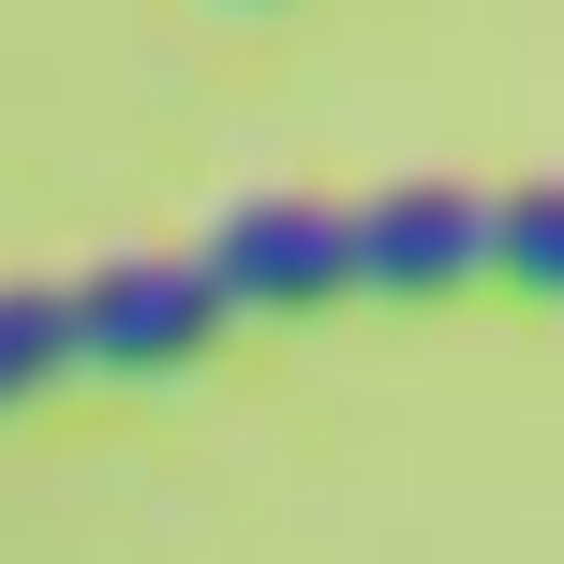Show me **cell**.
I'll use <instances>...</instances> for the list:
<instances>
[{"instance_id": "6da1fadb", "label": "cell", "mask_w": 564, "mask_h": 564, "mask_svg": "<svg viewBox=\"0 0 564 564\" xmlns=\"http://www.w3.org/2000/svg\"><path fill=\"white\" fill-rule=\"evenodd\" d=\"M194 268H208L224 312H327V297H357V238H341V208H312V194H238Z\"/></svg>"}, {"instance_id": "7a4b0ae2", "label": "cell", "mask_w": 564, "mask_h": 564, "mask_svg": "<svg viewBox=\"0 0 564 564\" xmlns=\"http://www.w3.org/2000/svg\"><path fill=\"white\" fill-rule=\"evenodd\" d=\"M224 327H238V312L208 297L194 253H119V268L75 282V371H178V357H208Z\"/></svg>"}, {"instance_id": "3957f363", "label": "cell", "mask_w": 564, "mask_h": 564, "mask_svg": "<svg viewBox=\"0 0 564 564\" xmlns=\"http://www.w3.org/2000/svg\"><path fill=\"white\" fill-rule=\"evenodd\" d=\"M341 238H357L371 297H460V282H490V194H446V178L341 208Z\"/></svg>"}, {"instance_id": "277c9868", "label": "cell", "mask_w": 564, "mask_h": 564, "mask_svg": "<svg viewBox=\"0 0 564 564\" xmlns=\"http://www.w3.org/2000/svg\"><path fill=\"white\" fill-rule=\"evenodd\" d=\"M75 371V282H0V416Z\"/></svg>"}, {"instance_id": "5b68a950", "label": "cell", "mask_w": 564, "mask_h": 564, "mask_svg": "<svg viewBox=\"0 0 564 564\" xmlns=\"http://www.w3.org/2000/svg\"><path fill=\"white\" fill-rule=\"evenodd\" d=\"M490 268H506L520 297H564V178H535V194H490Z\"/></svg>"}]
</instances>
